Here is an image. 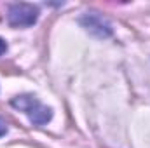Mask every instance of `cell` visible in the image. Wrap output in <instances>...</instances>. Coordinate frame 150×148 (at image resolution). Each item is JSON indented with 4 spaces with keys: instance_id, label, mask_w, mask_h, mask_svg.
<instances>
[{
    "instance_id": "cell-1",
    "label": "cell",
    "mask_w": 150,
    "mask_h": 148,
    "mask_svg": "<svg viewBox=\"0 0 150 148\" xmlns=\"http://www.w3.org/2000/svg\"><path fill=\"white\" fill-rule=\"evenodd\" d=\"M11 105L16 110L23 111L33 125H44L52 118V108L44 105L33 94H19L11 99Z\"/></svg>"
},
{
    "instance_id": "cell-2",
    "label": "cell",
    "mask_w": 150,
    "mask_h": 148,
    "mask_svg": "<svg viewBox=\"0 0 150 148\" xmlns=\"http://www.w3.org/2000/svg\"><path fill=\"white\" fill-rule=\"evenodd\" d=\"M38 19V7L33 4L18 2L11 4L7 9V21L14 28H28L33 26Z\"/></svg>"
},
{
    "instance_id": "cell-3",
    "label": "cell",
    "mask_w": 150,
    "mask_h": 148,
    "mask_svg": "<svg viewBox=\"0 0 150 148\" xmlns=\"http://www.w3.org/2000/svg\"><path fill=\"white\" fill-rule=\"evenodd\" d=\"M80 25L91 33V35H94V37L98 38H107L112 35V26H110V23L103 18V16H100L98 12H87V14H84L82 18H80Z\"/></svg>"
},
{
    "instance_id": "cell-4",
    "label": "cell",
    "mask_w": 150,
    "mask_h": 148,
    "mask_svg": "<svg viewBox=\"0 0 150 148\" xmlns=\"http://www.w3.org/2000/svg\"><path fill=\"white\" fill-rule=\"evenodd\" d=\"M5 132H7V125H5V122L0 118V136H4Z\"/></svg>"
},
{
    "instance_id": "cell-5",
    "label": "cell",
    "mask_w": 150,
    "mask_h": 148,
    "mask_svg": "<svg viewBox=\"0 0 150 148\" xmlns=\"http://www.w3.org/2000/svg\"><path fill=\"white\" fill-rule=\"evenodd\" d=\"M5 51H7V44H5V40H4V38H0V56H2Z\"/></svg>"
}]
</instances>
